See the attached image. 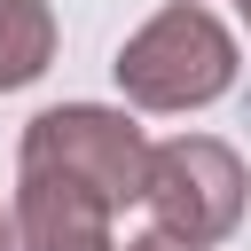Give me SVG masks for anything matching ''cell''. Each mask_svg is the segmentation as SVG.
Listing matches in <instances>:
<instances>
[{
    "label": "cell",
    "mask_w": 251,
    "mask_h": 251,
    "mask_svg": "<svg viewBox=\"0 0 251 251\" xmlns=\"http://www.w3.org/2000/svg\"><path fill=\"white\" fill-rule=\"evenodd\" d=\"M118 86H126V102L133 110H204V102H220L227 86H235V71H243V55H235V31L212 16V8H196V0H173V8H157L126 47H118Z\"/></svg>",
    "instance_id": "6da1fadb"
},
{
    "label": "cell",
    "mask_w": 251,
    "mask_h": 251,
    "mask_svg": "<svg viewBox=\"0 0 251 251\" xmlns=\"http://www.w3.org/2000/svg\"><path fill=\"white\" fill-rule=\"evenodd\" d=\"M24 173H63L78 188H94L110 212L118 204H141V173H149V141L126 110L110 102H63V110H39L24 126Z\"/></svg>",
    "instance_id": "7a4b0ae2"
},
{
    "label": "cell",
    "mask_w": 251,
    "mask_h": 251,
    "mask_svg": "<svg viewBox=\"0 0 251 251\" xmlns=\"http://www.w3.org/2000/svg\"><path fill=\"white\" fill-rule=\"evenodd\" d=\"M126 251H204V243H180V235H165V227H149V235H133Z\"/></svg>",
    "instance_id": "8992f818"
},
{
    "label": "cell",
    "mask_w": 251,
    "mask_h": 251,
    "mask_svg": "<svg viewBox=\"0 0 251 251\" xmlns=\"http://www.w3.org/2000/svg\"><path fill=\"white\" fill-rule=\"evenodd\" d=\"M243 24H251V0H243Z\"/></svg>",
    "instance_id": "ba28073f"
},
{
    "label": "cell",
    "mask_w": 251,
    "mask_h": 251,
    "mask_svg": "<svg viewBox=\"0 0 251 251\" xmlns=\"http://www.w3.org/2000/svg\"><path fill=\"white\" fill-rule=\"evenodd\" d=\"M55 39H63V24H55L47 0H0V94L47 78Z\"/></svg>",
    "instance_id": "5b68a950"
},
{
    "label": "cell",
    "mask_w": 251,
    "mask_h": 251,
    "mask_svg": "<svg viewBox=\"0 0 251 251\" xmlns=\"http://www.w3.org/2000/svg\"><path fill=\"white\" fill-rule=\"evenodd\" d=\"M243 196H251V180H243V157H235L227 141H212V133H173V141L149 149L141 204H149V220H157L165 235L212 251V243H227V235L243 227Z\"/></svg>",
    "instance_id": "3957f363"
},
{
    "label": "cell",
    "mask_w": 251,
    "mask_h": 251,
    "mask_svg": "<svg viewBox=\"0 0 251 251\" xmlns=\"http://www.w3.org/2000/svg\"><path fill=\"white\" fill-rule=\"evenodd\" d=\"M0 251H16V212L0 204Z\"/></svg>",
    "instance_id": "52a82bcc"
},
{
    "label": "cell",
    "mask_w": 251,
    "mask_h": 251,
    "mask_svg": "<svg viewBox=\"0 0 251 251\" xmlns=\"http://www.w3.org/2000/svg\"><path fill=\"white\" fill-rule=\"evenodd\" d=\"M8 212H16V251H118L110 204L63 173H24Z\"/></svg>",
    "instance_id": "277c9868"
}]
</instances>
